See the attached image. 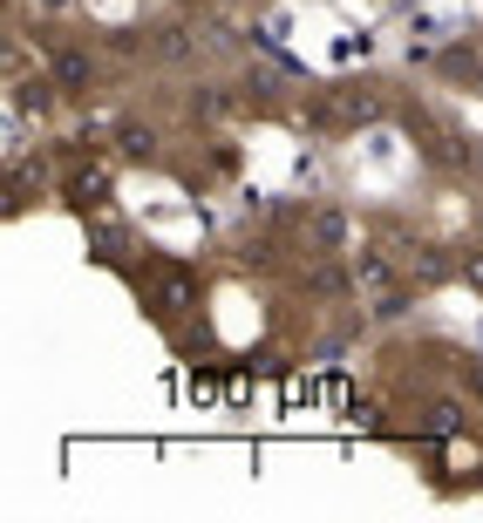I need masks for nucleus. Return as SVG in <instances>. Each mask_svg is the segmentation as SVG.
<instances>
[{
    "instance_id": "nucleus-1",
    "label": "nucleus",
    "mask_w": 483,
    "mask_h": 523,
    "mask_svg": "<svg viewBox=\"0 0 483 523\" xmlns=\"http://www.w3.org/2000/svg\"><path fill=\"white\" fill-rule=\"evenodd\" d=\"M313 238H320V245H347V217L341 211H320V217H313Z\"/></svg>"
},
{
    "instance_id": "nucleus-2",
    "label": "nucleus",
    "mask_w": 483,
    "mask_h": 523,
    "mask_svg": "<svg viewBox=\"0 0 483 523\" xmlns=\"http://www.w3.org/2000/svg\"><path fill=\"white\" fill-rule=\"evenodd\" d=\"M354 279H361V286H389V265H381V259H354Z\"/></svg>"
},
{
    "instance_id": "nucleus-3",
    "label": "nucleus",
    "mask_w": 483,
    "mask_h": 523,
    "mask_svg": "<svg viewBox=\"0 0 483 523\" xmlns=\"http://www.w3.org/2000/svg\"><path fill=\"white\" fill-rule=\"evenodd\" d=\"M41 7H68V0H41Z\"/></svg>"
}]
</instances>
